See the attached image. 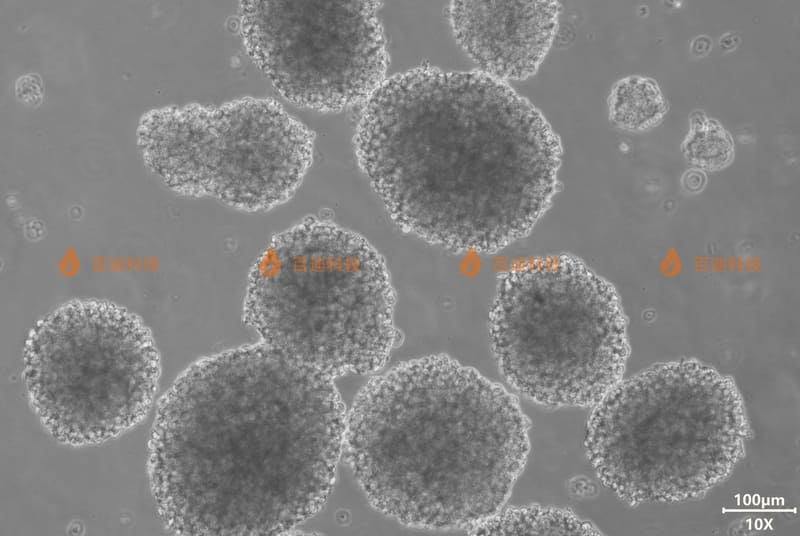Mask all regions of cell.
I'll return each instance as SVG.
<instances>
[{
  "instance_id": "obj_7",
  "label": "cell",
  "mask_w": 800,
  "mask_h": 536,
  "mask_svg": "<svg viewBox=\"0 0 800 536\" xmlns=\"http://www.w3.org/2000/svg\"><path fill=\"white\" fill-rule=\"evenodd\" d=\"M23 362L32 408L54 439L72 446L106 442L140 423L161 375L150 328L100 299L69 301L38 320Z\"/></svg>"
},
{
  "instance_id": "obj_11",
  "label": "cell",
  "mask_w": 800,
  "mask_h": 536,
  "mask_svg": "<svg viewBox=\"0 0 800 536\" xmlns=\"http://www.w3.org/2000/svg\"><path fill=\"white\" fill-rule=\"evenodd\" d=\"M471 535H600L570 511L530 506L508 509L470 527Z\"/></svg>"
},
{
  "instance_id": "obj_8",
  "label": "cell",
  "mask_w": 800,
  "mask_h": 536,
  "mask_svg": "<svg viewBox=\"0 0 800 536\" xmlns=\"http://www.w3.org/2000/svg\"><path fill=\"white\" fill-rule=\"evenodd\" d=\"M312 132L272 99L173 109L150 141L147 164L170 189L248 212L287 202L313 159Z\"/></svg>"
},
{
  "instance_id": "obj_14",
  "label": "cell",
  "mask_w": 800,
  "mask_h": 536,
  "mask_svg": "<svg viewBox=\"0 0 800 536\" xmlns=\"http://www.w3.org/2000/svg\"><path fill=\"white\" fill-rule=\"evenodd\" d=\"M706 182L705 175L700 170H689L683 176L684 187L691 192L701 190Z\"/></svg>"
},
{
  "instance_id": "obj_2",
  "label": "cell",
  "mask_w": 800,
  "mask_h": 536,
  "mask_svg": "<svg viewBox=\"0 0 800 536\" xmlns=\"http://www.w3.org/2000/svg\"><path fill=\"white\" fill-rule=\"evenodd\" d=\"M354 141L392 220L453 253H496L526 237L558 188V136L484 72L421 66L385 79Z\"/></svg>"
},
{
  "instance_id": "obj_9",
  "label": "cell",
  "mask_w": 800,
  "mask_h": 536,
  "mask_svg": "<svg viewBox=\"0 0 800 536\" xmlns=\"http://www.w3.org/2000/svg\"><path fill=\"white\" fill-rule=\"evenodd\" d=\"M375 1H244L250 57L295 105L339 111L385 80L388 54Z\"/></svg>"
},
{
  "instance_id": "obj_10",
  "label": "cell",
  "mask_w": 800,
  "mask_h": 536,
  "mask_svg": "<svg viewBox=\"0 0 800 536\" xmlns=\"http://www.w3.org/2000/svg\"><path fill=\"white\" fill-rule=\"evenodd\" d=\"M556 1H453L449 16L460 46L499 80L536 73L557 29Z\"/></svg>"
},
{
  "instance_id": "obj_12",
  "label": "cell",
  "mask_w": 800,
  "mask_h": 536,
  "mask_svg": "<svg viewBox=\"0 0 800 536\" xmlns=\"http://www.w3.org/2000/svg\"><path fill=\"white\" fill-rule=\"evenodd\" d=\"M610 115L620 127L636 130L647 128L662 117L664 100L656 84L642 77L619 81L610 96Z\"/></svg>"
},
{
  "instance_id": "obj_13",
  "label": "cell",
  "mask_w": 800,
  "mask_h": 536,
  "mask_svg": "<svg viewBox=\"0 0 800 536\" xmlns=\"http://www.w3.org/2000/svg\"><path fill=\"white\" fill-rule=\"evenodd\" d=\"M684 143L687 159L698 167L714 170L728 165L733 145L728 134L717 124L699 121Z\"/></svg>"
},
{
  "instance_id": "obj_15",
  "label": "cell",
  "mask_w": 800,
  "mask_h": 536,
  "mask_svg": "<svg viewBox=\"0 0 800 536\" xmlns=\"http://www.w3.org/2000/svg\"><path fill=\"white\" fill-rule=\"evenodd\" d=\"M711 41L705 36L696 38L692 43V52L695 55H703L710 50Z\"/></svg>"
},
{
  "instance_id": "obj_1",
  "label": "cell",
  "mask_w": 800,
  "mask_h": 536,
  "mask_svg": "<svg viewBox=\"0 0 800 536\" xmlns=\"http://www.w3.org/2000/svg\"><path fill=\"white\" fill-rule=\"evenodd\" d=\"M346 413L333 378L261 342L191 364L149 441L152 495L179 535H281L331 493Z\"/></svg>"
},
{
  "instance_id": "obj_4",
  "label": "cell",
  "mask_w": 800,
  "mask_h": 536,
  "mask_svg": "<svg viewBox=\"0 0 800 536\" xmlns=\"http://www.w3.org/2000/svg\"><path fill=\"white\" fill-rule=\"evenodd\" d=\"M395 302L377 249L312 217L275 235L257 258L243 316L263 343L335 378L384 366L397 341Z\"/></svg>"
},
{
  "instance_id": "obj_6",
  "label": "cell",
  "mask_w": 800,
  "mask_h": 536,
  "mask_svg": "<svg viewBox=\"0 0 800 536\" xmlns=\"http://www.w3.org/2000/svg\"><path fill=\"white\" fill-rule=\"evenodd\" d=\"M489 331L506 380L548 406H595L623 379L630 355L615 286L571 254L502 275Z\"/></svg>"
},
{
  "instance_id": "obj_5",
  "label": "cell",
  "mask_w": 800,
  "mask_h": 536,
  "mask_svg": "<svg viewBox=\"0 0 800 536\" xmlns=\"http://www.w3.org/2000/svg\"><path fill=\"white\" fill-rule=\"evenodd\" d=\"M748 437L733 378L680 359L612 388L595 405L585 445L602 483L637 506L705 495L732 474Z\"/></svg>"
},
{
  "instance_id": "obj_3",
  "label": "cell",
  "mask_w": 800,
  "mask_h": 536,
  "mask_svg": "<svg viewBox=\"0 0 800 536\" xmlns=\"http://www.w3.org/2000/svg\"><path fill=\"white\" fill-rule=\"evenodd\" d=\"M529 448L513 394L430 355L366 384L347 415L343 453L381 513L417 528L468 529L500 511Z\"/></svg>"
}]
</instances>
